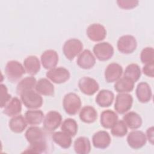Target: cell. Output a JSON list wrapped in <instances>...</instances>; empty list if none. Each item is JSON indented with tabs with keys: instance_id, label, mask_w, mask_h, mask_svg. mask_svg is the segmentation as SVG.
I'll return each mask as SVG.
<instances>
[{
	"instance_id": "5b68a950",
	"label": "cell",
	"mask_w": 154,
	"mask_h": 154,
	"mask_svg": "<svg viewBox=\"0 0 154 154\" xmlns=\"http://www.w3.org/2000/svg\"><path fill=\"white\" fill-rule=\"evenodd\" d=\"M117 47L120 52L124 54H129L136 49L137 42L133 35H124L118 39Z\"/></svg>"
},
{
	"instance_id": "7a4b0ae2",
	"label": "cell",
	"mask_w": 154,
	"mask_h": 154,
	"mask_svg": "<svg viewBox=\"0 0 154 154\" xmlns=\"http://www.w3.org/2000/svg\"><path fill=\"white\" fill-rule=\"evenodd\" d=\"M63 106L67 114L70 116L75 115L81 107V99L76 93H69L63 98Z\"/></svg>"
},
{
	"instance_id": "8992f818",
	"label": "cell",
	"mask_w": 154,
	"mask_h": 154,
	"mask_svg": "<svg viewBox=\"0 0 154 154\" xmlns=\"http://www.w3.org/2000/svg\"><path fill=\"white\" fill-rule=\"evenodd\" d=\"M95 57L99 61H104L109 60L114 55V48L108 42H101L96 44L93 49Z\"/></svg>"
},
{
	"instance_id": "8fae6325",
	"label": "cell",
	"mask_w": 154,
	"mask_h": 154,
	"mask_svg": "<svg viewBox=\"0 0 154 154\" xmlns=\"http://www.w3.org/2000/svg\"><path fill=\"white\" fill-rule=\"evenodd\" d=\"M127 143L133 149H139L145 146L147 138L146 134L141 131H132L127 136Z\"/></svg>"
},
{
	"instance_id": "2e32d148",
	"label": "cell",
	"mask_w": 154,
	"mask_h": 154,
	"mask_svg": "<svg viewBox=\"0 0 154 154\" xmlns=\"http://www.w3.org/2000/svg\"><path fill=\"white\" fill-rule=\"evenodd\" d=\"M78 66L83 69H90L96 63V58L88 49H85L81 52L76 61Z\"/></svg>"
},
{
	"instance_id": "cb8c5ba5",
	"label": "cell",
	"mask_w": 154,
	"mask_h": 154,
	"mask_svg": "<svg viewBox=\"0 0 154 154\" xmlns=\"http://www.w3.org/2000/svg\"><path fill=\"white\" fill-rule=\"evenodd\" d=\"M123 121L131 129H137L142 125V119L139 114L134 111H130L124 115Z\"/></svg>"
},
{
	"instance_id": "277c9868",
	"label": "cell",
	"mask_w": 154,
	"mask_h": 154,
	"mask_svg": "<svg viewBox=\"0 0 154 154\" xmlns=\"http://www.w3.org/2000/svg\"><path fill=\"white\" fill-rule=\"evenodd\" d=\"M82 49L83 44L81 40L77 38H70L65 42L63 47V52L67 59L73 60L81 53Z\"/></svg>"
},
{
	"instance_id": "ab89813d",
	"label": "cell",
	"mask_w": 154,
	"mask_h": 154,
	"mask_svg": "<svg viewBox=\"0 0 154 154\" xmlns=\"http://www.w3.org/2000/svg\"><path fill=\"white\" fill-rule=\"evenodd\" d=\"M146 138L151 144H153V126L149 128L146 131Z\"/></svg>"
},
{
	"instance_id": "ffe728a7",
	"label": "cell",
	"mask_w": 154,
	"mask_h": 154,
	"mask_svg": "<svg viewBox=\"0 0 154 154\" xmlns=\"http://www.w3.org/2000/svg\"><path fill=\"white\" fill-rule=\"evenodd\" d=\"M35 89L38 94L42 95L52 96L54 94V86L46 78H41L37 81Z\"/></svg>"
},
{
	"instance_id": "603a6c76",
	"label": "cell",
	"mask_w": 154,
	"mask_h": 154,
	"mask_svg": "<svg viewBox=\"0 0 154 154\" xmlns=\"http://www.w3.org/2000/svg\"><path fill=\"white\" fill-rule=\"evenodd\" d=\"M100 124L106 129H111L118 120L117 114L111 109H106L100 114Z\"/></svg>"
},
{
	"instance_id": "83f0119b",
	"label": "cell",
	"mask_w": 154,
	"mask_h": 154,
	"mask_svg": "<svg viewBox=\"0 0 154 154\" xmlns=\"http://www.w3.org/2000/svg\"><path fill=\"white\" fill-rule=\"evenodd\" d=\"M53 141L63 149H68L72 144V137L63 131L54 132L52 135Z\"/></svg>"
},
{
	"instance_id": "8d00e7d4",
	"label": "cell",
	"mask_w": 154,
	"mask_h": 154,
	"mask_svg": "<svg viewBox=\"0 0 154 154\" xmlns=\"http://www.w3.org/2000/svg\"><path fill=\"white\" fill-rule=\"evenodd\" d=\"M1 108H4L7 103L11 99V96L8 93V89L4 84H1Z\"/></svg>"
},
{
	"instance_id": "52a82bcc",
	"label": "cell",
	"mask_w": 154,
	"mask_h": 154,
	"mask_svg": "<svg viewBox=\"0 0 154 154\" xmlns=\"http://www.w3.org/2000/svg\"><path fill=\"white\" fill-rule=\"evenodd\" d=\"M132 103L133 97L131 94L126 93H119L116 97L114 109L117 113L123 114L132 108Z\"/></svg>"
},
{
	"instance_id": "e575fe53",
	"label": "cell",
	"mask_w": 154,
	"mask_h": 154,
	"mask_svg": "<svg viewBox=\"0 0 154 154\" xmlns=\"http://www.w3.org/2000/svg\"><path fill=\"white\" fill-rule=\"evenodd\" d=\"M128 132L127 126L123 120H117L111 128V134L117 137H123Z\"/></svg>"
},
{
	"instance_id": "4316f807",
	"label": "cell",
	"mask_w": 154,
	"mask_h": 154,
	"mask_svg": "<svg viewBox=\"0 0 154 154\" xmlns=\"http://www.w3.org/2000/svg\"><path fill=\"white\" fill-rule=\"evenodd\" d=\"M27 122L22 115L13 117L9 122L8 125L10 130L14 133H22L27 126Z\"/></svg>"
},
{
	"instance_id": "f1b7e54d",
	"label": "cell",
	"mask_w": 154,
	"mask_h": 154,
	"mask_svg": "<svg viewBox=\"0 0 154 154\" xmlns=\"http://www.w3.org/2000/svg\"><path fill=\"white\" fill-rule=\"evenodd\" d=\"M134 83L129 78L123 76L116 81L114 85V90L119 93L131 92L134 90Z\"/></svg>"
},
{
	"instance_id": "7c38bea8",
	"label": "cell",
	"mask_w": 154,
	"mask_h": 154,
	"mask_svg": "<svg viewBox=\"0 0 154 154\" xmlns=\"http://www.w3.org/2000/svg\"><path fill=\"white\" fill-rule=\"evenodd\" d=\"M89 39L93 42H100L103 40L106 35V31L105 27L100 23H92L90 25L86 31Z\"/></svg>"
},
{
	"instance_id": "74e56055",
	"label": "cell",
	"mask_w": 154,
	"mask_h": 154,
	"mask_svg": "<svg viewBox=\"0 0 154 154\" xmlns=\"http://www.w3.org/2000/svg\"><path fill=\"white\" fill-rule=\"evenodd\" d=\"M139 3L138 1L137 0H118L117 4L118 6L125 10L132 9L136 7Z\"/></svg>"
},
{
	"instance_id": "44dd1931",
	"label": "cell",
	"mask_w": 154,
	"mask_h": 154,
	"mask_svg": "<svg viewBox=\"0 0 154 154\" xmlns=\"http://www.w3.org/2000/svg\"><path fill=\"white\" fill-rule=\"evenodd\" d=\"M114 99L112 91L108 90H102L96 97V102L100 107H108L111 106Z\"/></svg>"
},
{
	"instance_id": "9a60e30c",
	"label": "cell",
	"mask_w": 154,
	"mask_h": 154,
	"mask_svg": "<svg viewBox=\"0 0 154 154\" xmlns=\"http://www.w3.org/2000/svg\"><path fill=\"white\" fill-rule=\"evenodd\" d=\"M111 140L109 134L105 131H99L94 133L92 137V143L94 147L100 149L107 148Z\"/></svg>"
},
{
	"instance_id": "6da1fadb",
	"label": "cell",
	"mask_w": 154,
	"mask_h": 154,
	"mask_svg": "<svg viewBox=\"0 0 154 154\" xmlns=\"http://www.w3.org/2000/svg\"><path fill=\"white\" fill-rule=\"evenodd\" d=\"M25 72L22 64L16 60L8 61L5 67V75L11 82L18 81L25 73Z\"/></svg>"
},
{
	"instance_id": "d4e9b609",
	"label": "cell",
	"mask_w": 154,
	"mask_h": 154,
	"mask_svg": "<svg viewBox=\"0 0 154 154\" xmlns=\"http://www.w3.org/2000/svg\"><path fill=\"white\" fill-rule=\"evenodd\" d=\"M80 120L85 123H92L97 118V112L95 108L91 106H84L79 112Z\"/></svg>"
},
{
	"instance_id": "5bb4252c",
	"label": "cell",
	"mask_w": 154,
	"mask_h": 154,
	"mask_svg": "<svg viewBox=\"0 0 154 154\" xmlns=\"http://www.w3.org/2000/svg\"><path fill=\"white\" fill-rule=\"evenodd\" d=\"M40 60L43 67L46 69L51 70L55 68L57 65L58 55L55 51L48 49L42 53Z\"/></svg>"
},
{
	"instance_id": "f546056e",
	"label": "cell",
	"mask_w": 154,
	"mask_h": 154,
	"mask_svg": "<svg viewBox=\"0 0 154 154\" xmlns=\"http://www.w3.org/2000/svg\"><path fill=\"white\" fill-rule=\"evenodd\" d=\"M44 114L41 110H28L25 113V119L28 124L37 125L40 124L44 119Z\"/></svg>"
},
{
	"instance_id": "f35d334b",
	"label": "cell",
	"mask_w": 154,
	"mask_h": 154,
	"mask_svg": "<svg viewBox=\"0 0 154 154\" xmlns=\"http://www.w3.org/2000/svg\"><path fill=\"white\" fill-rule=\"evenodd\" d=\"M143 72L149 77L153 78L154 76V63L146 64L143 67Z\"/></svg>"
},
{
	"instance_id": "1f68e13d",
	"label": "cell",
	"mask_w": 154,
	"mask_h": 154,
	"mask_svg": "<svg viewBox=\"0 0 154 154\" xmlns=\"http://www.w3.org/2000/svg\"><path fill=\"white\" fill-rule=\"evenodd\" d=\"M61 130L72 137H73L78 132V124L74 119L67 118L63 122L61 126Z\"/></svg>"
},
{
	"instance_id": "9c48e42d",
	"label": "cell",
	"mask_w": 154,
	"mask_h": 154,
	"mask_svg": "<svg viewBox=\"0 0 154 154\" xmlns=\"http://www.w3.org/2000/svg\"><path fill=\"white\" fill-rule=\"evenodd\" d=\"M46 77L55 84H62L70 78L69 71L63 67H55L48 71L46 73Z\"/></svg>"
},
{
	"instance_id": "7402d4cb",
	"label": "cell",
	"mask_w": 154,
	"mask_h": 154,
	"mask_svg": "<svg viewBox=\"0 0 154 154\" xmlns=\"http://www.w3.org/2000/svg\"><path fill=\"white\" fill-rule=\"evenodd\" d=\"M25 137L29 144L45 140L43 130L39 127L34 126L28 128L25 132Z\"/></svg>"
},
{
	"instance_id": "484cf974",
	"label": "cell",
	"mask_w": 154,
	"mask_h": 154,
	"mask_svg": "<svg viewBox=\"0 0 154 154\" xmlns=\"http://www.w3.org/2000/svg\"><path fill=\"white\" fill-rule=\"evenodd\" d=\"M73 148L78 154H88L91 151V143L85 137H79L74 141Z\"/></svg>"
},
{
	"instance_id": "d590c367",
	"label": "cell",
	"mask_w": 154,
	"mask_h": 154,
	"mask_svg": "<svg viewBox=\"0 0 154 154\" xmlns=\"http://www.w3.org/2000/svg\"><path fill=\"white\" fill-rule=\"evenodd\" d=\"M141 61L144 64L154 63V49L152 47H146L140 54Z\"/></svg>"
},
{
	"instance_id": "e0dca14e",
	"label": "cell",
	"mask_w": 154,
	"mask_h": 154,
	"mask_svg": "<svg viewBox=\"0 0 154 154\" xmlns=\"http://www.w3.org/2000/svg\"><path fill=\"white\" fill-rule=\"evenodd\" d=\"M136 96L141 103L149 102L152 97V92L149 84L146 82H140L136 88Z\"/></svg>"
},
{
	"instance_id": "d6986e66",
	"label": "cell",
	"mask_w": 154,
	"mask_h": 154,
	"mask_svg": "<svg viewBox=\"0 0 154 154\" xmlns=\"http://www.w3.org/2000/svg\"><path fill=\"white\" fill-rule=\"evenodd\" d=\"M23 67L27 73L33 76L40 71V63L36 56L29 55L24 60Z\"/></svg>"
},
{
	"instance_id": "836d02e7",
	"label": "cell",
	"mask_w": 154,
	"mask_h": 154,
	"mask_svg": "<svg viewBox=\"0 0 154 154\" xmlns=\"http://www.w3.org/2000/svg\"><path fill=\"white\" fill-rule=\"evenodd\" d=\"M47 149L46 140L31 143L29 146L22 153H42L45 152Z\"/></svg>"
},
{
	"instance_id": "4fadbf2b",
	"label": "cell",
	"mask_w": 154,
	"mask_h": 154,
	"mask_svg": "<svg viewBox=\"0 0 154 154\" xmlns=\"http://www.w3.org/2000/svg\"><path fill=\"white\" fill-rule=\"evenodd\" d=\"M122 73V67L117 63H111L105 69L104 73L105 79L108 83L116 82L120 78Z\"/></svg>"
},
{
	"instance_id": "4dcf8cb0",
	"label": "cell",
	"mask_w": 154,
	"mask_h": 154,
	"mask_svg": "<svg viewBox=\"0 0 154 154\" xmlns=\"http://www.w3.org/2000/svg\"><path fill=\"white\" fill-rule=\"evenodd\" d=\"M36 83V79L33 76H28L22 79L17 85V94L20 95L23 91L29 90H33V88L35 87Z\"/></svg>"
},
{
	"instance_id": "3957f363",
	"label": "cell",
	"mask_w": 154,
	"mask_h": 154,
	"mask_svg": "<svg viewBox=\"0 0 154 154\" xmlns=\"http://www.w3.org/2000/svg\"><path fill=\"white\" fill-rule=\"evenodd\" d=\"M20 99L27 108L37 109L43 105V98L37 91L29 90L23 91L20 94Z\"/></svg>"
},
{
	"instance_id": "d6a6232c",
	"label": "cell",
	"mask_w": 154,
	"mask_h": 154,
	"mask_svg": "<svg viewBox=\"0 0 154 154\" xmlns=\"http://www.w3.org/2000/svg\"><path fill=\"white\" fill-rule=\"evenodd\" d=\"M141 73V69L139 66L137 64L132 63L126 67L123 76L128 78L135 82L140 79Z\"/></svg>"
},
{
	"instance_id": "ba28073f",
	"label": "cell",
	"mask_w": 154,
	"mask_h": 154,
	"mask_svg": "<svg viewBox=\"0 0 154 154\" xmlns=\"http://www.w3.org/2000/svg\"><path fill=\"white\" fill-rule=\"evenodd\" d=\"M62 122V116L56 111H49L43 119V128L45 130L52 132L57 129Z\"/></svg>"
},
{
	"instance_id": "ac0fdd59",
	"label": "cell",
	"mask_w": 154,
	"mask_h": 154,
	"mask_svg": "<svg viewBox=\"0 0 154 154\" xmlns=\"http://www.w3.org/2000/svg\"><path fill=\"white\" fill-rule=\"evenodd\" d=\"M22 111L21 101L17 97H12L5 106L3 113L8 117L19 115Z\"/></svg>"
},
{
	"instance_id": "30bf717a",
	"label": "cell",
	"mask_w": 154,
	"mask_h": 154,
	"mask_svg": "<svg viewBox=\"0 0 154 154\" xmlns=\"http://www.w3.org/2000/svg\"><path fill=\"white\" fill-rule=\"evenodd\" d=\"M78 87L82 93L88 96L93 95L99 88L97 82L89 76L81 78L78 81Z\"/></svg>"
}]
</instances>
